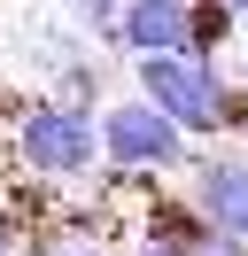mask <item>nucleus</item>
Wrapping results in <instances>:
<instances>
[{"instance_id": "f8f14e48", "label": "nucleus", "mask_w": 248, "mask_h": 256, "mask_svg": "<svg viewBox=\"0 0 248 256\" xmlns=\"http://www.w3.org/2000/svg\"><path fill=\"white\" fill-rule=\"evenodd\" d=\"M0 256H16V248H8V233H0Z\"/></svg>"}, {"instance_id": "0eeeda50", "label": "nucleus", "mask_w": 248, "mask_h": 256, "mask_svg": "<svg viewBox=\"0 0 248 256\" xmlns=\"http://www.w3.org/2000/svg\"><path fill=\"white\" fill-rule=\"evenodd\" d=\"M101 86H108V62H93V54H78L62 78H46V94L78 101V109H101Z\"/></svg>"}, {"instance_id": "9b49d317", "label": "nucleus", "mask_w": 248, "mask_h": 256, "mask_svg": "<svg viewBox=\"0 0 248 256\" xmlns=\"http://www.w3.org/2000/svg\"><path fill=\"white\" fill-rule=\"evenodd\" d=\"M124 256H186V248H178V240H155V233H140V240H132Z\"/></svg>"}, {"instance_id": "6e6552de", "label": "nucleus", "mask_w": 248, "mask_h": 256, "mask_svg": "<svg viewBox=\"0 0 248 256\" xmlns=\"http://www.w3.org/2000/svg\"><path fill=\"white\" fill-rule=\"evenodd\" d=\"M70 16L93 32V47H108V39H116V16H124V0H70Z\"/></svg>"}, {"instance_id": "423d86ee", "label": "nucleus", "mask_w": 248, "mask_h": 256, "mask_svg": "<svg viewBox=\"0 0 248 256\" xmlns=\"http://www.w3.org/2000/svg\"><path fill=\"white\" fill-rule=\"evenodd\" d=\"M232 24H240L232 0H194V39H186V47H194V54H225Z\"/></svg>"}, {"instance_id": "39448f33", "label": "nucleus", "mask_w": 248, "mask_h": 256, "mask_svg": "<svg viewBox=\"0 0 248 256\" xmlns=\"http://www.w3.org/2000/svg\"><path fill=\"white\" fill-rule=\"evenodd\" d=\"M194 39V0H124L116 16V54H163V47H186Z\"/></svg>"}, {"instance_id": "9d476101", "label": "nucleus", "mask_w": 248, "mask_h": 256, "mask_svg": "<svg viewBox=\"0 0 248 256\" xmlns=\"http://www.w3.org/2000/svg\"><path fill=\"white\" fill-rule=\"evenodd\" d=\"M31 256H101V225H93V233H46Z\"/></svg>"}, {"instance_id": "f03ea898", "label": "nucleus", "mask_w": 248, "mask_h": 256, "mask_svg": "<svg viewBox=\"0 0 248 256\" xmlns=\"http://www.w3.org/2000/svg\"><path fill=\"white\" fill-rule=\"evenodd\" d=\"M8 156L39 178H93V163H108L101 156V109H78L62 94L24 101L8 124Z\"/></svg>"}, {"instance_id": "7ed1b4c3", "label": "nucleus", "mask_w": 248, "mask_h": 256, "mask_svg": "<svg viewBox=\"0 0 248 256\" xmlns=\"http://www.w3.org/2000/svg\"><path fill=\"white\" fill-rule=\"evenodd\" d=\"M101 156L124 163V171H186L194 163V132L178 124V116H163L148 94H124L101 109Z\"/></svg>"}, {"instance_id": "1a4fd4ad", "label": "nucleus", "mask_w": 248, "mask_h": 256, "mask_svg": "<svg viewBox=\"0 0 248 256\" xmlns=\"http://www.w3.org/2000/svg\"><path fill=\"white\" fill-rule=\"evenodd\" d=\"M186 256H248V240H240V233H225V225H202V233L186 240Z\"/></svg>"}, {"instance_id": "20e7f679", "label": "nucleus", "mask_w": 248, "mask_h": 256, "mask_svg": "<svg viewBox=\"0 0 248 256\" xmlns=\"http://www.w3.org/2000/svg\"><path fill=\"white\" fill-rule=\"evenodd\" d=\"M186 178H194L186 194H194V210H202V218L248 240V148H225V140H217L210 156H194V163H186Z\"/></svg>"}, {"instance_id": "f257e3e1", "label": "nucleus", "mask_w": 248, "mask_h": 256, "mask_svg": "<svg viewBox=\"0 0 248 256\" xmlns=\"http://www.w3.org/2000/svg\"><path fill=\"white\" fill-rule=\"evenodd\" d=\"M132 86L163 116H178L194 140H248V94H240V78L217 70V54H194V47L132 54Z\"/></svg>"}]
</instances>
